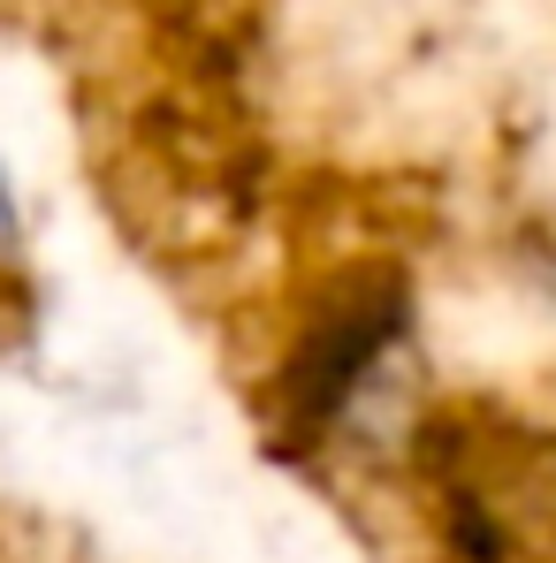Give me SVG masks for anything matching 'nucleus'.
I'll use <instances>...</instances> for the list:
<instances>
[{
    "label": "nucleus",
    "instance_id": "1",
    "mask_svg": "<svg viewBox=\"0 0 556 563\" xmlns=\"http://www.w3.org/2000/svg\"><path fill=\"white\" fill-rule=\"evenodd\" d=\"M412 335V275L396 260H344L305 282L268 358L260 411L282 450H328Z\"/></svg>",
    "mask_w": 556,
    "mask_h": 563
},
{
    "label": "nucleus",
    "instance_id": "2",
    "mask_svg": "<svg viewBox=\"0 0 556 563\" xmlns=\"http://www.w3.org/2000/svg\"><path fill=\"white\" fill-rule=\"evenodd\" d=\"M15 252H23V206H15V176L0 161V260H15Z\"/></svg>",
    "mask_w": 556,
    "mask_h": 563
}]
</instances>
